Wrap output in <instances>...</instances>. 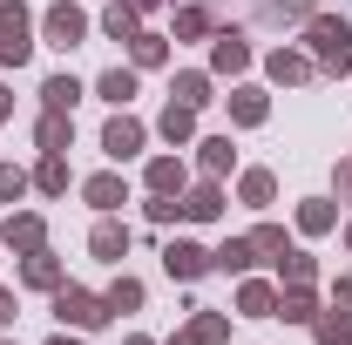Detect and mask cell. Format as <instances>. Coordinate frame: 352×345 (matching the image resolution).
<instances>
[{"label":"cell","instance_id":"6da1fadb","mask_svg":"<svg viewBox=\"0 0 352 345\" xmlns=\"http://www.w3.org/2000/svg\"><path fill=\"white\" fill-rule=\"evenodd\" d=\"M305 41L325 75H352V27L346 21H305Z\"/></svg>","mask_w":352,"mask_h":345},{"label":"cell","instance_id":"7a4b0ae2","mask_svg":"<svg viewBox=\"0 0 352 345\" xmlns=\"http://www.w3.org/2000/svg\"><path fill=\"white\" fill-rule=\"evenodd\" d=\"M28 34H34V14H28L21 0H0V61H7V68H21V61L34 54Z\"/></svg>","mask_w":352,"mask_h":345},{"label":"cell","instance_id":"3957f363","mask_svg":"<svg viewBox=\"0 0 352 345\" xmlns=\"http://www.w3.org/2000/svg\"><path fill=\"white\" fill-rule=\"evenodd\" d=\"M54 318H61V325H82V332H95V325H109V298L61 285V291H54Z\"/></svg>","mask_w":352,"mask_h":345},{"label":"cell","instance_id":"277c9868","mask_svg":"<svg viewBox=\"0 0 352 345\" xmlns=\"http://www.w3.org/2000/svg\"><path fill=\"white\" fill-rule=\"evenodd\" d=\"M210 251H204V244H190V237H176V244H163V271H170V278H183V285H190V278H204V271H210Z\"/></svg>","mask_w":352,"mask_h":345},{"label":"cell","instance_id":"5b68a950","mask_svg":"<svg viewBox=\"0 0 352 345\" xmlns=\"http://www.w3.org/2000/svg\"><path fill=\"white\" fill-rule=\"evenodd\" d=\"M82 34H88L82 7H47V41L54 47H82Z\"/></svg>","mask_w":352,"mask_h":345},{"label":"cell","instance_id":"8992f818","mask_svg":"<svg viewBox=\"0 0 352 345\" xmlns=\"http://www.w3.org/2000/svg\"><path fill=\"white\" fill-rule=\"evenodd\" d=\"M102 149H109L116 163H129L135 149H142V122H129V115H116V122L102 129Z\"/></svg>","mask_w":352,"mask_h":345},{"label":"cell","instance_id":"52a82bcc","mask_svg":"<svg viewBox=\"0 0 352 345\" xmlns=\"http://www.w3.org/2000/svg\"><path fill=\"white\" fill-rule=\"evenodd\" d=\"M7 251H47V223L41 216H7Z\"/></svg>","mask_w":352,"mask_h":345},{"label":"cell","instance_id":"ba28073f","mask_svg":"<svg viewBox=\"0 0 352 345\" xmlns=\"http://www.w3.org/2000/svg\"><path fill=\"white\" fill-rule=\"evenodd\" d=\"M88 251H95L102 264H122V251H129V223H95Z\"/></svg>","mask_w":352,"mask_h":345},{"label":"cell","instance_id":"9c48e42d","mask_svg":"<svg viewBox=\"0 0 352 345\" xmlns=\"http://www.w3.org/2000/svg\"><path fill=\"white\" fill-rule=\"evenodd\" d=\"M223 332H230V318H223V311H197V318H190V332L170 339V345H217Z\"/></svg>","mask_w":352,"mask_h":345},{"label":"cell","instance_id":"30bf717a","mask_svg":"<svg viewBox=\"0 0 352 345\" xmlns=\"http://www.w3.org/2000/svg\"><path fill=\"white\" fill-rule=\"evenodd\" d=\"M217 210H223V190H217V183H197V190L183 197V216H190V223H210Z\"/></svg>","mask_w":352,"mask_h":345},{"label":"cell","instance_id":"8fae6325","mask_svg":"<svg viewBox=\"0 0 352 345\" xmlns=\"http://www.w3.org/2000/svg\"><path fill=\"white\" fill-rule=\"evenodd\" d=\"M210 61H217V75H237L244 61H251V47H244V34L230 27V34H217V47H210Z\"/></svg>","mask_w":352,"mask_h":345},{"label":"cell","instance_id":"7c38bea8","mask_svg":"<svg viewBox=\"0 0 352 345\" xmlns=\"http://www.w3.org/2000/svg\"><path fill=\"white\" fill-rule=\"evenodd\" d=\"M102 34H109V41H135V34H142V27H135V0H116V7L102 14Z\"/></svg>","mask_w":352,"mask_h":345},{"label":"cell","instance_id":"4fadbf2b","mask_svg":"<svg viewBox=\"0 0 352 345\" xmlns=\"http://www.w3.org/2000/svg\"><path fill=\"white\" fill-rule=\"evenodd\" d=\"M68 135H75L68 109H47V115H41V149H47V156H61V149H68Z\"/></svg>","mask_w":352,"mask_h":345},{"label":"cell","instance_id":"5bb4252c","mask_svg":"<svg viewBox=\"0 0 352 345\" xmlns=\"http://www.w3.org/2000/svg\"><path fill=\"white\" fill-rule=\"evenodd\" d=\"M163 135L183 149V142L197 135V109H190V102H170V109H163Z\"/></svg>","mask_w":352,"mask_h":345},{"label":"cell","instance_id":"9a60e30c","mask_svg":"<svg viewBox=\"0 0 352 345\" xmlns=\"http://www.w3.org/2000/svg\"><path fill=\"white\" fill-rule=\"evenodd\" d=\"M149 190H156V197H183V163H176V156H156V163H149Z\"/></svg>","mask_w":352,"mask_h":345},{"label":"cell","instance_id":"2e32d148","mask_svg":"<svg viewBox=\"0 0 352 345\" xmlns=\"http://www.w3.org/2000/svg\"><path fill=\"white\" fill-rule=\"evenodd\" d=\"M210 258H217V271H251V264H258V244H251V237H230V244L210 251Z\"/></svg>","mask_w":352,"mask_h":345},{"label":"cell","instance_id":"e0dca14e","mask_svg":"<svg viewBox=\"0 0 352 345\" xmlns=\"http://www.w3.org/2000/svg\"><path fill=\"white\" fill-rule=\"evenodd\" d=\"M21 278H28V285H41V291H61V264L47 258V251H34V258L21 264Z\"/></svg>","mask_w":352,"mask_h":345},{"label":"cell","instance_id":"ac0fdd59","mask_svg":"<svg viewBox=\"0 0 352 345\" xmlns=\"http://www.w3.org/2000/svg\"><path fill=\"white\" fill-rule=\"evenodd\" d=\"M88 203H95V210H116V203H129L122 176H88Z\"/></svg>","mask_w":352,"mask_h":345},{"label":"cell","instance_id":"d6986e66","mask_svg":"<svg viewBox=\"0 0 352 345\" xmlns=\"http://www.w3.org/2000/svg\"><path fill=\"white\" fill-rule=\"evenodd\" d=\"M237 304H244L251 318H278V291H271V285H244V291H237Z\"/></svg>","mask_w":352,"mask_h":345},{"label":"cell","instance_id":"ffe728a7","mask_svg":"<svg viewBox=\"0 0 352 345\" xmlns=\"http://www.w3.org/2000/svg\"><path fill=\"white\" fill-rule=\"evenodd\" d=\"M305 75H311L305 54H292V47H278V54H271V82H305Z\"/></svg>","mask_w":352,"mask_h":345},{"label":"cell","instance_id":"44dd1931","mask_svg":"<svg viewBox=\"0 0 352 345\" xmlns=\"http://www.w3.org/2000/svg\"><path fill=\"white\" fill-rule=\"evenodd\" d=\"M170 102H190V109H204V102H210V75H176Z\"/></svg>","mask_w":352,"mask_h":345},{"label":"cell","instance_id":"7402d4cb","mask_svg":"<svg viewBox=\"0 0 352 345\" xmlns=\"http://www.w3.org/2000/svg\"><path fill=\"white\" fill-rule=\"evenodd\" d=\"M41 102L47 109H75V102H82V82H75V75H54V82L41 88Z\"/></svg>","mask_w":352,"mask_h":345},{"label":"cell","instance_id":"603a6c76","mask_svg":"<svg viewBox=\"0 0 352 345\" xmlns=\"http://www.w3.org/2000/svg\"><path fill=\"white\" fill-rule=\"evenodd\" d=\"M230 163H237V149H230V135H210V142H204V176H223Z\"/></svg>","mask_w":352,"mask_h":345},{"label":"cell","instance_id":"cb8c5ba5","mask_svg":"<svg viewBox=\"0 0 352 345\" xmlns=\"http://www.w3.org/2000/svg\"><path fill=\"white\" fill-rule=\"evenodd\" d=\"M278 318H292V325H305V318H318V311H311V291H305V285H292V291L278 298Z\"/></svg>","mask_w":352,"mask_h":345},{"label":"cell","instance_id":"d4e9b609","mask_svg":"<svg viewBox=\"0 0 352 345\" xmlns=\"http://www.w3.org/2000/svg\"><path fill=\"white\" fill-rule=\"evenodd\" d=\"M237 190H244V203H271V197H278V183H271V170H244V183H237Z\"/></svg>","mask_w":352,"mask_h":345},{"label":"cell","instance_id":"484cf974","mask_svg":"<svg viewBox=\"0 0 352 345\" xmlns=\"http://www.w3.org/2000/svg\"><path fill=\"white\" fill-rule=\"evenodd\" d=\"M129 54H135V68H156V61L170 54V41H163V34H135V41H129Z\"/></svg>","mask_w":352,"mask_h":345},{"label":"cell","instance_id":"4316f807","mask_svg":"<svg viewBox=\"0 0 352 345\" xmlns=\"http://www.w3.org/2000/svg\"><path fill=\"white\" fill-rule=\"evenodd\" d=\"M102 95H109V102L122 109V102L135 95V68H109V75H102Z\"/></svg>","mask_w":352,"mask_h":345},{"label":"cell","instance_id":"83f0119b","mask_svg":"<svg viewBox=\"0 0 352 345\" xmlns=\"http://www.w3.org/2000/svg\"><path fill=\"white\" fill-rule=\"evenodd\" d=\"M230 115H237V122H264V95L258 88H237V95H230Z\"/></svg>","mask_w":352,"mask_h":345},{"label":"cell","instance_id":"f1b7e54d","mask_svg":"<svg viewBox=\"0 0 352 345\" xmlns=\"http://www.w3.org/2000/svg\"><path fill=\"white\" fill-rule=\"evenodd\" d=\"M311 325H318V339H325V345L352 339V311H325V318H311Z\"/></svg>","mask_w":352,"mask_h":345},{"label":"cell","instance_id":"f546056e","mask_svg":"<svg viewBox=\"0 0 352 345\" xmlns=\"http://www.w3.org/2000/svg\"><path fill=\"white\" fill-rule=\"evenodd\" d=\"M34 183H41L47 197H61V190H68V163H61V156H47L41 170H34Z\"/></svg>","mask_w":352,"mask_h":345},{"label":"cell","instance_id":"4dcf8cb0","mask_svg":"<svg viewBox=\"0 0 352 345\" xmlns=\"http://www.w3.org/2000/svg\"><path fill=\"white\" fill-rule=\"evenodd\" d=\"M135 304H142V285L135 278H116L109 285V311H135Z\"/></svg>","mask_w":352,"mask_h":345},{"label":"cell","instance_id":"1f68e13d","mask_svg":"<svg viewBox=\"0 0 352 345\" xmlns=\"http://www.w3.org/2000/svg\"><path fill=\"white\" fill-rule=\"evenodd\" d=\"M251 244H258V258H285V251H292L278 223H264V230H251Z\"/></svg>","mask_w":352,"mask_h":345},{"label":"cell","instance_id":"d6a6232c","mask_svg":"<svg viewBox=\"0 0 352 345\" xmlns=\"http://www.w3.org/2000/svg\"><path fill=\"white\" fill-rule=\"evenodd\" d=\"M21 197H28V170L0 163V203H21Z\"/></svg>","mask_w":352,"mask_h":345},{"label":"cell","instance_id":"836d02e7","mask_svg":"<svg viewBox=\"0 0 352 345\" xmlns=\"http://www.w3.org/2000/svg\"><path fill=\"white\" fill-rule=\"evenodd\" d=\"M298 230H311V237L332 230V203H305V210H298Z\"/></svg>","mask_w":352,"mask_h":345},{"label":"cell","instance_id":"e575fe53","mask_svg":"<svg viewBox=\"0 0 352 345\" xmlns=\"http://www.w3.org/2000/svg\"><path fill=\"white\" fill-rule=\"evenodd\" d=\"M278 264H285V278H292V285H311V278H318V264H311V258H298V251H285Z\"/></svg>","mask_w":352,"mask_h":345},{"label":"cell","instance_id":"d590c367","mask_svg":"<svg viewBox=\"0 0 352 345\" xmlns=\"http://www.w3.org/2000/svg\"><path fill=\"white\" fill-rule=\"evenodd\" d=\"M204 27H210L204 7H183V14H176V34H204Z\"/></svg>","mask_w":352,"mask_h":345},{"label":"cell","instance_id":"8d00e7d4","mask_svg":"<svg viewBox=\"0 0 352 345\" xmlns=\"http://www.w3.org/2000/svg\"><path fill=\"white\" fill-rule=\"evenodd\" d=\"M14 318H21V311H14V291L0 285V325H14Z\"/></svg>","mask_w":352,"mask_h":345},{"label":"cell","instance_id":"74e56055","mask_svg":"<svg viewBox=\"0 0 352 345\" xmlns=\"http://www.w3.org/2000/svg\"><path fill=\"white\" fill-rule=\"evenodd\" d=\"M339 311H352V278H339Z\"/></svg>","mask_w":352,"mask_h":345},{"label":"cell","instance_id":"f35d334b","mask_svg":"<svg viewBox=\"0 0 352 345\" xmlns=\"http://www.w3.org/2000/svg\"><path fill=\"white\" fill-rule=\"evenodd\" d=\"M339 197H352V163H339Z\"/></svg>","mask_w":352,"mask_h":345},{"label":"cell","instance_id":"ab89813d","mask_svg":"<svg viewBox=\"0 0 352 345\" xmlns=\"http://www.w3.org/2000/svg\"><path fill=\"white\" fill-rule=\"evenodd\" d=\"M47 345H82V339H68V332H54V339H47Z\"/></svg>","mask_w":352,"mask_h":345},{"label":"cell","instance_id":"60d3db41","mask_svg":"<svg viewBox=\"0 0 352 345\" xmlns=\"http://www.w3.org/2000/svg\"><path fill=\"white\" fill-rule=\"evenodd\" d=\"M7 109H14V102H7V88H0V122H7Z\"/></svg>","mask_w":352,"mask_h":345},{"label":"cell","instance_id":"b9f144b4","mask_svg":"<svg viewBox=\"0 0 352 345\" xmlns=\"http://www.w3.org/2000/svg\"><path fill=\"white\" fill-rule=\"evenodd\" d=\"M142 7H163V0H135V14H142Z\"/></svg>","mask_w":352,"mask_h":345},{"label":"cell","instance_id":"7bdbcfd3","mask_svg":"<svg viewBox=\"0 0 352 345\" xmlns=\"http://www.w3.org/2000/svg\"><path fill=\"white\" fill-rule=\"evenodd\" d=\"M129 345H149V339H129Z\"/></svg>","mask_w":352,"mask_h":345},{"label":"cell","instance_id":"ee69618b","mask_svg":"<svg viewBox=\"0 0 352 345\" xmlns=\"http://www.w3.org/2000/svg\"><path fill=\"white\" fill-rule=\"evenodd\" d=\"M346 244H352V230H346Z\"/></svg>","mask_w":352,"mask_h":345},{"label":"cell","instance_id":"f6af8a7d","mask_svg":"<svg viewBox=\"0 0 352 345\" xmlns=\"http://www.w3.org/2000/svg\"><path fill=\"white\" fill-rule=\"evenodd\" d=\"M0 345H14V339H0Z\"/></svg>","mask_w":352,"mask_h":345}]
</instances>
